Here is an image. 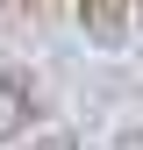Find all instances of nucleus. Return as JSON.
<instances>
[{
	"label": "nucleus",
	"mask_w": 143,
	"mask_h": 150,
	"mask_svg": "<svg viewBox=\"0 0 143 150\" xmlns=\"http://www.w3.org/2000/svg\"><path fill=\"white\" fill-rule=\"evenodd\" d=\"M36 115V79L29 71H0V143H14Z\"/></svg>",
	"instance_id": "obj_2"
},
{
	"label": "nucleus",
	"mask_w": 143,
	"mask_h": 150,
	"mask_svg": "<svg viewBox=\"0 0 143 150\" xmlns=\"http://www.w3.org/2000/svg\"><path fill=\"white\" fill-rule=\"evenodd\" d=\"M136 29H143V0H136Z\"/></svg>",
	"instance_id": "obj_5"
},
{
	"label": "nucleus",
	"mask_w": 143,
	"mask_h": 150,
	"mask_svg": "<svg viewBox=\"0 0 143 150\" xmlns=\"http://www.w3.org/2000/svg\"><path fill=\"white\" fill-rule=\"evenodd\" d=\"M29 150H79V136H64V129H50V136H36Z\"/></svg>",
	"instance_id": "obj_3"
},
{
	"label": "nucleus",
	"mask_w": 143,
	"mask_h": 150,
	"mask_svg": "<svg viewBox=\"0 0 143 150\" xmlns=\"http://www.w3.org/2000/svg\"><path fill=\"white\" fill-rule=\"evenodd\" d=\"M72 14L93 50H129V36H136V0H72Z\"/></svg>",
	"instance_id": "obj_1"
},
{
	"label": "nucleus",
	"mask_w": 143,
	"mask_h": 150,
	"mask_svg": "<svg viewBox=\"0 0 143 150\" xmlns=\"http://www.w3.org/2000/svg\"><path fill=\"white\" fill-rule=\"evenodd\" d=\"M14 7H22V14H50V0H14Z\"/></svg>",
	"instance_id": "obj_4"
}]
</instances>
